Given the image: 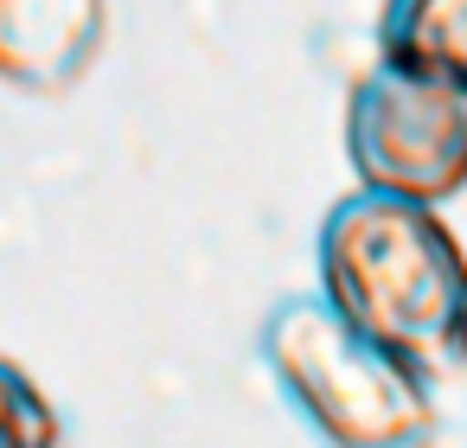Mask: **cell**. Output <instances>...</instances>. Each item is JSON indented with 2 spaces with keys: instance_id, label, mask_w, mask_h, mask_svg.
I'll use <instances>...</instances> for the list:
<instances>
[{
  "instance_id": "52a82bcc",
  "label": "cell",
  "mask_w": 467,
  "mask_h": 448,
  "mask_svg": "<svg viewBox=\"0 0 467 448\" xmlns=\"http://www.w3.org/2000/svg\"><path fill=\"white\" fill-rule=\"evenodd\" d=\"M454 346H461V359H467V301H461V327H454Z\"/></svg>"
},
{
  "instance_id": "6da1fadb",
  "label": "cell",
  "mask_w": 467,
  "mask_h": 448,
  "mask_svg": "<svg viewBox=\"0 0 467 448\" xmlns=\"http://www.w3.org/2000/svg\"><path fill=\"white\" fill-rule=\"evenodd\" d=\"M320 295L378 346L403 359H435L454 346L467 301V256L435 205L384 186H358L327 205L314 231Z\"/></svg>"
},
{
  "instance_id": "5b68a950",
  "label": "cell",
  "mask_w": 467,
  "mask_h": 448,
  "mask_svg": "<svg viewBox=\"0 0 467 448\" xmlns=\"http://www.w3.org/2000/svg\"><path fill=\"white\" fill-rule=\"evenodd\" d=\"M378 52L467 78V0H384Z\"/></svg>"
},
{
  "instance_id": "7a4b0ae2",
  "label": "cell",
  "mask_w": 467,
  "mask_h": 448,
  "mask_svg": "<svg viewBox=\"0 0 467 448\" xmlns=\"http://www.w3.org/2000/svg\"><path fill=\"white\" fill-rule=\"evenodd\" d=\"M263 365L295 416L327 448H429L435 384L422 359H403L358 333L327 295H282L263 314Z\"/></svg>"
},
{
  "instance_id": "3957f363",
  "label": "cell",
  "mask_w": 467,
  "mask_h": 448,
  "mask_svg": "<svg viewBox=\"0 0 467 448\" xmlns=\"http://www.w3.org/2000/svg\"><path fill=\"white\" fill-rule=\"evenodd\" d=\"M346 154L365 186L454 199L467 186V78L378 52L346 90Z\"/></svg>"
},
{
  "instance_id": "277c9868",
  "label": "cell",
  "mask_w": 467,
  "mask_h": 448,
  "mask_svg": "<svg viewBox=\"0 0 467 448\" xmlns=\"http://www.w3.org/2000/svg\"><path fill=\"white\" fill-rule=\"evenodd\" d=\"M109 39V0H0V84L71 90Z\"/></svg>"
},
{
  "instance_id": "8992f818",
  "label": "cell",
  "mask_w": 467,
  "mask_h": 448,
  "mask_svg": "<svg viewBox=\"0 0 467 448\" xmlns=\"http://www.w3.org/2000/svg\"><path fill=\"white\" fill-rule=\"evenodd\" d=\"M58 410L46 403V391L14 365L0 359V448H58Z\"/></svg>"
}]
</instances>
